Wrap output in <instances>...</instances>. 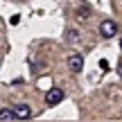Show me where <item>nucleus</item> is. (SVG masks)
Wrapping results in <instances>:
<instances>
[{"label": "nucleus", "instance_id": "f257e3e1", "mask_svg": "<svg viewBox=\"0 0 122 122\" xmlns=\"http://www.w3.org/2000/svg\"><path fill=\"white\" fill-rule=\"evenodd\" d=\"M63 97H66V93L61 91V88H50L48 93H45V104L48 106H57L63 102Z\"/></svg>", "mask_w": 122, "mask_h": 122}, {"label": "nucleus", "instance_id": "f03ea898", "mask_svg": "<svg viewBox=\"0 0 122 122\" xmlns=\"http://www.w3.org/2000/svg\"><path fill=\"white\" fill-rule=\"evenodd\" d=\"M100 34L104 36V39H113V36L118 34V25H115L113 20H102L100 23Z\"/></svg>", "mask_w": 122, "mask_h": 122}, {"label": "nucleus", "instance_id": "7ed1b4c3", "mask_svg": "<svg viewBox=\"0 0 122 122\" xmlns=\"http://www.w3.org/2000/svg\"><path fill=\"white\" fill-rule=\"evenodd\" d=\"M32 106L30 104H16L14 106V115H16V120H30L32 118Z\"/></svg>", "mask_w": 122, "mask_h": 122}, {"label": "nucleus", "instance_id": "20e7f679", "mask_svg": "<svg viewBox=\"0 0 122 122\" xmlns=\"http://www.w3.org/2000/svg\"><path fill=\"white\" fill-rule=\"evenodd\" d=\"M68 68H70V72H81L84 70V57L81 54H70L68 57Z\"/></svg>", "mask_w": 122, "mask_h": 122}, {"label": "nucleus", "instance_id": "39448f33", "mask_svg": "<svg viewBox=\"0 0 122 122\" xmlns=\"http://www.w3.org/2000/svg\"><path fill=\"white\" fill-rule=\"evenodd\" d=\"M9 120H16L14 109H0V122H9Z\"/></svg>", "mask_w": 122, "mask_h": 122}, {"label": "nucleus", "instance_id": "423d86ee", "mask_svg": "<svg viewBox=\"0 0 122 122\" xmlns=\"http://www.w3.org/2000/svg\"><path fill=\"white\" fill-rule=\"evenodd\" d=\"M77 36H79V34H77L75 30H70V32H68V41H70V43H77Z\"/></svg>", "mask_w": 122, "mask_h": 122}, {"label": "nucleus", "instance_id": "0eeeda50", "mask_svg": "<svg viewBox=\"0 0 122 122\" xmlns=\"http://www.w3.org/2000/svg\"><path fill=\"white\" fill-rule=\"evenodd\" d=\"M118 72H120V77H122V63H118Z\"/></svg>", "mask_w": 122, "mask_h": 122}, {"label": "nucleus", "instance_id": "6e6552de", "mask_svg": "<svg viewBox=\"0 0 122 122\" xmlns=\"http://www.w3.org/2000/svg\"><path fill=\"white\" fill-rule=\"evenodd\" d=\"M120 50H122V41H120Z\"/></svg>", "mask_w": 122, "mask_h": 122}]
</instances>
